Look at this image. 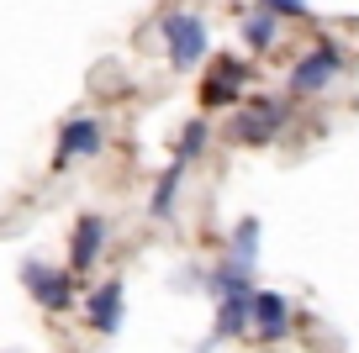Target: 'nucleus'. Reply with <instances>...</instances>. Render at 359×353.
<instances>
[{"instance_id":"nucleus-1","label":"nucleus","mask_w":359,"mask_h":353,"mask_svg":"<svg viewBox=\"0 0 359 353\" xmlns=\"http://www.w3.org/2000/svg\"><path fill=\"white\" fill-rule=\"evenodd\" d=\"M158 37H164L175 69H191V64H201V58L212 53V27L196 11H164L158 16Z\"/></svg>"},{"instance_id":"nucleus-2","label":"nucleus","mask_w":359,"mask_h":353,"mask_svg":"<svg viewBox=\"0 0 359 353\" xmlns=\"http://www.w3.org/2000/svg\"><path fill=\"white\" fill-rule=\"evenodd\" d=\"M22 285H27V296L37 300L43 311H69L74 306V275L69 269H53V264H43V258H32V264H22Z\"/></svg>"},{"instance_id":"nucleus-3","label":"nucleus","mask_w":359,"mask_h":353,"mask_svg":"<svg viewBox=\"0 0 359 353\" xmlns=\"http://www.w3.org/2000/svg\"><path fill=\"white\" fill-rule=\"evenodd\" d=\"M243 90H248V64H243V58H233V53H222L212 69H206V79H201V106L206 111L238 106Z\"/></svg>"},{"instance_id":"nucleus-4","label":"nucleus","mask_w":359,"mask_h":353,"mask_svg":"<svg viewBox=\"0 0 359 353\" xmlns=\"http://www.w3.org/2000/svg\"><path fill=\"white\" fill-rule=\"evenodd\" d=\"M106 148V127L95 116H69L58 127V148H53V164H74V158H95Z\"/></svg>"},{"instance_id":"nucleus-5","label":"nucleus","mask_w":359,"mask_h":353,"mask_svg":"<svg viewBox=\"0 0 359 353\" xmlns=\"http://www.w3.org/2000/svg\"><path fill=\"white\" fill-rule=\"evenodd\" d=\"M280 127H285V106L280 100H254V106H243L233 116L227 137H233V143H269Z\"/></svg>"},{"instance_id":"nucleus-6","label":"nucleus","mask_w":359,"mask_h":353,"mask_svg":"<svg viewBox=\"0 0 359 353\" xmlns=\"http://www.w3.org/2000/svg\"><path fill=\"white\" fill-rule=\"evenodd\" d=\"M338 69H344V53H338L333 43H317L312 53L291 69V95H317L323 85H333V79H338Z\"/></svg>"},{"instance_id":"nucleus-7","label":"nucleus","mask_w":359,"mask_h":353,"mask_svg":"<svg viewBox=\"0 0 359 353\" xmlns=\"http://www.w3.org/2000/svg\"><path fill=\"white\" fill-rule=\"evenodd\" d=\"M248 327L264 342H285L291 338V306H285L280 290H254V306H248Z\"/></svg>"},{"instance_id":"nucleus-8","label":"nucleus","mask_w":359,"mask_h":353,"mask_svg":"<svg viewBox=\"0 0 359 353\" xmlns=\"http://www.w3.org/2000/svg\"><path fill=\"white\" fill-rule=\"evenodd\" d=\"M101 248H106V216H79L74 221V237H69V275L95 269Z\"/></svg>"},{"instance_id":"nucleus-9","label":"nucleus","mask_w":359,"mask_h":353,"mask_svg":"<svg viewBox=\"0 0 359 353\" xmlns=\"http://www.w3.org/2000/svg\"><path fill=\"white\" fill-rule=\"evenodd\" d=\"M122 296H127L122 279H106L101 290H90L85 317H90V327H95V332H106V338H111V332L122 327Z\"/></svg>"},{"instance_id":"nucleus-10","label":"nucleus","mask_w":359,"mask_h":353,"mask_svg":"<svg viewBox=\"0 0 359 353\" xmlns=\"http://www.w3.org/2000/svg\"><path fill=\"white\" fill-rule=\"evenodd\" d=\"M248 306H254V290L222 296V300H217V327H212V338H238V332H248Z\"/></svg>"},{"instance_id":"nucleus-11","label":"nucleus","mask_w":359,"mask_h":353,"mask_svg":"<svg viewBox=\"0 0 359 353\" xmlns=\"http://www.w3.org/2000/svg\"><path fill=\"white\" fill-rule=\"evenodd\" d=\"M243 43H248V53L275 48V43H280V22H275L269 11H248V16H243Z\"/></svg>"},{"instance_id":"nucleus-12","label":"nucleus","mask_w":359,"mask_h":353,"mask_svg":"<svg viewBox=\"0 0 359 353\" xmlns=\"http://www.w3.org/2000/svg\"><path fill=\"white\" fill-rule=\"evenodd\" d=\"M254 258H259V221L243 216V221L233 227V254H227V264H238V269H248V275H254Z\"/></svg>"},{"instance_id":"nucleus-13","label":"nucleus","mask_w":359,"mask_h":353,"mask_svg":"<svg viewBox=\"0 0 359 353\" xmlns=\"http://www.w3.org/2000/svg\"><path fill=\"white\" fill-rule=\"evenodd\" d=\"M180 179H185V164H169L164 174H158V185H154V200H148V211L154 216H169V206H175V190H180Z\"/></svg>"},{"instance_id":"nucleus-14","label":"nucleus","mask_w":359,"mask_h":353,"mask_svg":"<svg viewBox=\"0 0 359 353\" xmlns=\"http://www.w3.org/2000/svg\"><path fill=\"white\" fill-rule=\"evenodd\" d=\"M201 148H206V122L196 116V122L185 127V143H180V153H175V158H180V164H191V158L201 153Z\"/></svg>"},{"instance_id":"nucleus-15","label":"nucleus","mask_w":359,"mask_h":353,"mask_svg":"<svg viewBox=\"0 0 359 353\" xmlns=\"http://www.w3.org/2000/svg\"><path fill=\"white\" fill-rule=\"evenodd\" d=\"M259 11H269L280 22V16H312V6H306V0H259Z\"/></svg>"}]
</instances>
